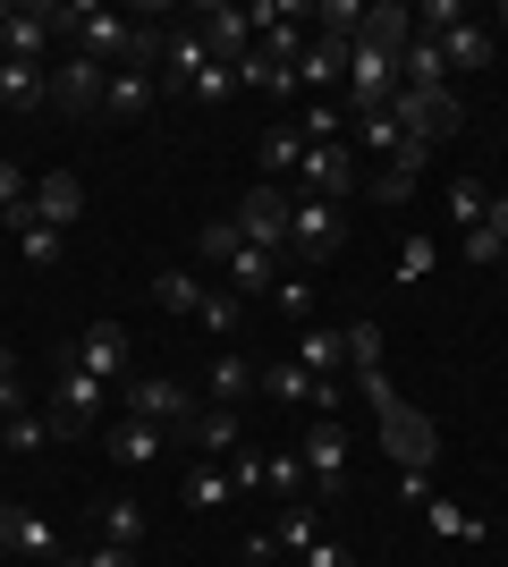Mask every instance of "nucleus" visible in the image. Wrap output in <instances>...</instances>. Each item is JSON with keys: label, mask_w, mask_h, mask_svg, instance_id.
<instances>
[{"label": "nucleus", "mask_w": 508, "mask_h": 567, "mask_svg": "<svg viewBox=\"0 0 508 567\" xmlns=\"http://www.w3.org/2000/svg\"><path fill=\"white\" fill-rule=\"evenodd\" d=\"M51 18H60V34H76V51H85V60H102V69H136V34H145V25H127L120 9H94V0H60Z\"/></svg>", "instance_id": "1"}, {"label": "nucleus", "mask_w": 508, "mask_h": 567, "mask_svg": "<svg viewBox=\"0 0 508 567\" xmlns=\"http://www.w3.org/2000/svg\"><path fill=\"white\" fill-rule=\"evenodd\" d=\"M339 246H348V213L339 204H322V195H289V271H305V262H331Z\"/></svg>", "instance_id": "2"}, {"label": "nucleus", "mask_w": 508, "mask_h": 567, "mask_svg": "<svg viewBox=\"0 0 508 567\" xmlns=\"http://www.w3.org/2000/svg\"><path fill=\"white\" fill-rule=\"evenodd\" d=\"M102 415H111V381L76 373V364H51V424H60V441H69V432H94Z\"/></svg>", "instance_id": "3"}, {"label": "nucleus", "mask_w": 508, "mask_h": 567, "mask_svg": "<svg viewBox=\"0 0 508 567\" xmlns=\"http://www.w3.org/2000/svg\"><path fill=\"white\" fill-rule=\"evenodd\" d=\"M297 187L322 195V204H348L364 187V153L356 144H305V162H297Z\"/></svg>", "instance_id": "4"}, {"label": "nucleus", "mask_w": 508, "mask_h": 567, "mask_svg": "<svg viewBox=\"0 0 508 567\" xmlns=\"http://www.w3.org/2000/svg\"><path fill=\"white\" fill-rule=\"evenodd\" d=\"M390 118L424 144H449L466 127V102H458V85H449V94H407V85H398V94H390Z\"/></svg>", "instance_id": "5"}, {"label": "nucleus", "mask_w": 508, "mask_h": 567, "mask_svg": "<svg viewBox=\"0 0 508 567\" xmlns=\"http://www.w3.org/2000/svg\"><path fill=\"white\" fill-rule=\"evenodd\" d=\"M238 237L263 246V255H289V195L271 187V178H255V187L238 195Z\"/></svg>", "instance_id": "6"}, {"label": "nucleus", "mask_w": 508, "mask_h": 567, "mask_svg": "<svg viewBox=\"0 0 508 567\" xmlns=\"http://www.w3.org/2000/svg\"><path fill=\"white\" fill-rule=\"evenodd\" d=\"M102 94H111V69L102 60H85V51H60L51 60V111H102Z\"/></svg>", "instance_id": "7"}, {"label": "nucleus", "mask_w": 508, "mask_h": 567, "mask_svg": "<svg viewBox=\"0 0 508 567\" xmlns=\"http://www.w3.org/2000/svg\"><path fill=\"white\" fill-rule=\"evenodd\" d=\"M127 415H145V424H162V432H187L195 399H187V381H169V373H136L127 381Z\"/></svg>", "instance_id": "8"}, {"label": "nucleus", "mask_w": 508, "mask_h": 567, "mask_svg": "<svg viewBox=\"0 0 508 567\" xmlns=\"http://www.w3.org/2000/svg\"><path fill=\"white\" fill-rule=\"evenodd\" d=\"M51 364H76V373H94V381H120V364H127V331H120V322H85V331H76L69 348L51 355Z\"/></svg>", "instance_id": "9"}, {"label": "nucleus", "mask_w": 508, "mask_h": 567, "mask_svg": "<svg viewBox=\"0 0 508 567\" xmlns=\"http://www.w3.org/2000/svg\"><path fill=\"white\" fill-rule=\"evenodd\" d=\"M297 457H305V483H314L322 499H348V432L339 424H314Z\"/></svg>", "instance_id": "10"}, {"label": "nucleus", "mask_w": 508, "mask_h": 567, "mask_svg": "<svg viewBox=\"0 0 508 567\" xmlns=\"http://www.w3.org/2000/svg\"><path fill=\"white\" fill-rule=\"evenodd\" d=\"M51 34H60V18L34 0V9H9V25H0V51H9V60H25V69H51Z\"/></svg>", "instance_id": "11"}, {"label": "nucleus", "mask_w": 508, "mask_h": 567, "mask_svg": "<svg viewBox=\"0 0 508 567\" xmlns=\"http://www.w3.org/2000/svg\"><path fill=\"white\" fill-rule=\"evenodd\" d=\"M187 25H195V34H204V43H212V60H220V69L255 51V18H246V9H220V0H212V9H195Z\"/></svg>", "instance_id": "12"}, {"label": "nucleus", "mask_w": 508, "mask_h": 567, "mask_svg": "<svg viewBox=\"0 0 508 567\" xmlns=\"http://www.w3.org/2000/svg\"><path fill=\"white\" fill-rule=\"evenodd\" d=\"M348 43H373V51L398 60V51L415 43V9H407V0H364V25L348 34Z\"/></svg>", "instance_id": "13"}, {"label": "nucleus", "mask_w": 508, "mask_h": 567, "mask_svg": "<svg viewBox=\"0 0 508 567\" xmlns=\"http://www.w3.org/2000/svg\"><path fill=\"white\" fill-rule=\"evenodd\" d=\"M297 85H314L322 102L348 94V43H339V34H314V43L297 51Z\"/></svg>", "instance_id": "14"}, {"label": "nucleus", "mask_w": 508, "mask_h": 567, "mask_svg": "<svg viewBox=\"0 0 508 567\" xmlns=\"http://www.w3.org/2000/svg\"><path fill=\"white\" fill-rule=\"evenodd\" d=\"M187 441H195V450H204V457H212V466H229V457L246 450V424H238V406H195Z\"/></svg>", "instance_id": "15"}, {"label": "nucleus", "mask_w": 508, "mask_h": 567, "mask_svg": "<svg viewBox=\"0 0 508 567\" xmlns=\"http://www.w3.org/2000/svg\"><path fill=\"white\" fill-rule=\"evenodd\" d=\"M491 51H500V34H491V25H475V18H458L449 34H440V60H449V76L491 69Z\"/></svg>", "instance_id": "16"}, {"label": "nucleus", "mask_w": 508, "mask_h": 567, "mask_svg": "<svg viewBox=\"0 0 508 567\" xmlns=\"http://www.w3.org/2000/svg\"><path fill=\"white\" fill-rule=\"evenodd\" d=\"M297 162H305V136H297V118H280V127H263V144H255V178H297Z\"/></svg>", "instance_id": "17"}, {"label": "nucleus", "mask_w": 508, "mask_h": 567, "mask_svg": "<svg viewBox=\"0 0 508 567\" xmlns=\"http://www.w3.org/2000/svg\"><path fill=\"white\" fill-rule=\"evenodd\" d=\"M34 213H43L51 229H69V220L85 213V187H76V169H43V178H34Z\"/></svg>", "instance_id": "18"}, {"label": "nucleus", "mask_w": 508, "mask_h": 567, "mask_svg": "<svg viewBox=\"0 0 508 567\" xmlns=\"http://www.w3.org/2000/svg\"><path fill=\"white\" fill-rule=\"evenodd\" d=\"M229 76H238V85H255V94H280V102H297V69H289V60H271L263 43L246 51V60H229Z\"/></svg>", "instance_id": "19"}, {"label": "nucleus", "mask_w": 508, "mask_h": 567, "mask_svg": "<svg viewBox=\"0 0 508 567\" xmlns=\"http://www.w3.org/2000/svg\"><path fill=\"white\" fill-rule=\"evenodd\" d=\"M220 271H229V288H238V297H271L289 262H280V255H263V246H238V255L220 262Z\"/></svg>", "instance_id": "20"}, {"label": "nucleus", "mask_w": 508, "mask_h": 567, "mask_svg": "<svg viewBox=\"0 0 508 567\" xmlns=\"http://www.w3.org/2000/svg\"><path fill=\"white\" fill-rule=\"evenodd\" d=\"M162 69H169V76H178V85L195 94V76L212 69V43H204L195 25H178V34H162Z\"/></svg>", "instance_id": "21"}, {"label": "nucleus", "mask_w": 508, "mask_h": 567, "mask_svg": "<svg viewBox=\"0 0 508 567\" xmlns=\"http://www.w3.org/2000/svg\"><path fill=\"white\" fill-rule=\"evenodd\" d=\"M153 102H162L153 69H111V94H102V111H120V118H145Z\"/></svg>", "instance_id": "22"}, {"label": "nucleus", "mask_w": 508, "mask_h": 567, "mask_svg": "<svg viewBox=\"0 0 508 567\" xmlns=\"http://www.w3.org/2000/svg\"><path fill=\"white\" fill-rule=\"evenodd\" d=\"M263 499H314V483H305V457L297 450H263Z\"/></svg>", "instance_id": "23"}, {"label": "nucleus", "mask_w": 508, "mask_h": 567, "mask_svg": "<svg viewBox=\"0 0 508 567\" xmlns=\"http://www.w3.org/2000/svg\"><path fill=\"white\" fill-rule=\"evenodd\" d=\"M0 102H9V111H43V102H51V69L0 60Z\"/></svg>", "instance_id": "24"}, {"label": "nucleus", "mask_w": 508, "mask_h": 567, "mask_svg": "<svg viewBox=\"0 0 508 567\" xmlns=\"http://www.w3.org/2000/svg\"><path fill=\"white\" fill-rule=\"evenodd\" d=\"M162 441H169L162 424H145V415H127V424L111 432V457H120V466L136 474V466H153V457H162Z\"/></svg>", "instance_id": "25"}, {"label": "nucleus", "mask_w": 508, "mask_h": 567, "mask_svg": "<svg viewBox=\"0 0 508 567\" xmlns=\"http://www.w3.org/2000/svg\"><path fill=\"white\" fill-rule=\"evenodd\" d=\"M424 525H433L440 543H491V525H484V517H466L458 499H424Z\"/></svg>", "instance_id": "26"}, {"label": "nucleus", "mask_w": 508, "mask_h": 567, "mask_svg": "<svg viewBox=\"0 0 508 567\" xmlns=\"http://www.w3.org/2000/svg\"><path fill=\"white\" fill-rule=\"evenodd\" d=\"M297 364H305V373H331V364H348V339H339L331 322H305V331H297Z\"/></svg>", "instance_id": "27"}, {"label": "nucleus", "mask_w": 508, "mask_h": 567, "mask_svg": "<svg viewBox=\"0 0 508 567\" xmlns=\"http://www.w3.org/2000/svg\"><path fill=\"white\" fill-rule=\"evenodd\" d=\"M153 306H162V313H187V322H195L204 280H195V271H153Z\"/></svg>", "instance_id": "28"}, {"label": "nucleus", "mask_w": 508, "mask_h": 567, "mask_svg": "<svg viewBox=\"0 0 508 567\" xmlns=\"http://www.w3.org/2000/svg\"><path fill=\"white\" fill-rule=\"evenodd\" d=\"M204 381H212V406H238L246 390H255V364H246V355H229V348H220V355H212V373H204Z\"/></svg>", "instance_id": "29"}, {"label": "nucleus", "mask_w": 508, "mask_h": 567, "mask_svg": "<svg viewBox=\"0 0 508 567\" xmlns=\"http://www.w3.org/2000/svg\"><path fill=\"white\" fill-rule=\"evenodd\" d=\"M102 543H120V550H136L145 543V508H136V499H102Z\"/></svg>", "instance_id": "30"}, {"label": "nucleus", "mask_w": 508, "mask_h": 567, "mask_svg": "<svg viewBox=\"0 0 508 567\" xmlns=\"http://www.w3.org/2000/svg\"><path fill=\"white\" fill-rule=\"evenodd\" d=\"M484 213H491V187L458 169V178H449V220H458V229H484Z\"/></svg>", "instance_id": "31"}, {"label": "nucleus", "mask_w": 508, "mask_h": 567, "mask_svg": "<svg viewBox=\"0 0 508 567\" xmlns=\"http://www.w3.org/2000/svg\"><path fill=\"white\" fill-rule=\"evenodd\" d=\"M297 136L305 144H348V111H339V102H305V111H297Z\"/></svg>", "instance_id": "32"}, {"label": "nucleus", "mask_w": 508, "mask_h": 567, "mask_svg": "<svg viewBox=\"0 0 508 567\" xmlns=\"http://www.w3.org/2000/svg\"><path fill=\"white\" fill-rule=\"evenodd\" d=\"M271 543L305 559V550H314V499H289V508H280V525H271Z\"/></svg>", "instance_id": "33"}, {"label": "nucleus", "mask_w": 508, "mask_h": 567, "mask_svg": "<svg viewBox=\"0 0 508 567\" xmlns=\"http://www.w3.org/2000/svg\"><path fill=\"white\" fill-rule=\"evenodd\" d=\"M433 271H440V237H424V229H415L407 246H398V280H407V288H424Z\"/></svg>", "instance_id": "34"}, {"label": "nucleus", "mask_w": 508, "mask_h": 567, "mask_svg": "<svg viewBox=\"0 0 508 567\" xmlns=\"http://www.w3.org/2000/svg\"><path fill=\"white\" fill-rule=\"evenodd\" d=\"M348 144H356V153H398V144H407V127H398L390 111H364V118H356V136H348Z\"/></svg>", "instance_id": "35"}, {"label": "nucleus", "mask_w": 508, "mask_h": 567, "mask_svg": "<svg viewBox=\"0 0 508 567\" xmlns=\"http://www.w3.org/2000/svg\"><path fill=\"white\" fill-rule=\"evenodd\" d=\"M238 288H204V306H195V322H204V331H212V339H229V331H238Z\"/></svg>", "instance_id": "36"}, {"label": "nucleus", "mask_w": 508, "mask_h": 567, "mask_svg": "<svg viewBox=\"0 0 508 567\" xmlns=\"http://www.w3.org/2000/svg\"><path fill=\"white\" fill-rule=\"evenodd\" d=\"M271 306L289 313L297 331H305V322H314V288H305V271H280V288H271Z\"/></svg>", "instance_id": "37"}, {"label": "nucleus", "mask_w": 508, "mask_h": 567, "mask_svg": "<svg viewBox=\"0 0 508 567\" xmlns=\"http://www.w3.org/2000/svg\"><path fill=\"white\" fill-rule=\"evenodd\" d=\"M0 441H9V450H43V441H60V424L25 406V415H9V424H0Z\"/></svg>", "instance_id": "38"}, {"label": "nucleus", "mask_w": 508, "mask_h": 567, "mask_svg": "<svg viewBox=\"0 0 508 567\" xmlns=\"http://www.w3.org/2000/svg\"><path fill=\"white\" fill-rule=\"evenodd\" d=\"M238 246H246V237H238V213H229V220H204V229H195V255H204V262H229Z\"/></svg>", "instance_id": "39"}, {"label": "nucleus", "mask_w": 508, "mask_h": 567, "mask_svg": "<svg viewBox=\"0 0 508 567\" xmlns=\"http://www.w3.org/2000/svg\"><path fill=\"white\" fill-rule=\"evenodd\" d=\"M229 492H238V483H229V466H195V474H187V508H220Z\"/></svg>", "instance_id": "40"}, {"label": "nucleus", "mask_w": 508, "mask_h": 567, "mask_svg": "<svg viewBox=\"0 0 508 567\" xmlns=\"http://www.w3.org/2000/svg\"><path fill=\"white\" fill-rule=\"evenodd\" d=\"M348 373H364V364H382V322H348Z\"/></svg>", "instance_id": "41"}, {"label": "nucleus", "mask_w": 508, "mask_h": 567, "mask_svg": "<svg viewBox=\"0 0 508 567\" xmlns=\"http://www.w3.org/2000/svg\"><path fill=\"white\" fill-rule=\"evenodd\" d=\"M18 255L34 262V271H51V262H60V229H51V220H34V229H18Z\"/></svg>", "instance_id": "42"}, {"label": "nucleus", "mask_w": 508, "mask_h": 567, "mask_svg": "<svg viewBox=\"0 0 508 567\" xmlns=\"http://www.w3.org/2000/svg\"><path fill=\"white\" fill-rule=\"evenodd\" d=\"M9 415H25V364L0 348V424H9Z\"/></svg>", "instance_id": "43"}, {"label": "nucleus", "mask_w": 508, "mask_h": 567, "mask_svg": "<svg viewBox=\"0 0 508 567\" xmlns=\"http://www.w3.org/2000/svg\"><path fill=\"white\" fill-rule=\"evenodd\" d=\"M373 204H382V213L415 204V169H382V178H373Z\"/></svg>", "instance_id": "44"}, {"label": "nucleus", "mask_w": 508, "mask_h": 567, "mask_svg": "<svg viewBox=\"0 0 508 567\" xmlns=\"http://www.w3.org/2000/svg\"><path fill=\"white\" fill-rule=\"evenodd\" d=\"M18 550H34V559H60V534H51L34 508H25V525H18Z\"/></svg>", "instance_id": "45"}, {"label": "nucleus", "mask_w": 508, "mask_h": 567, "mask_svg": "<svg viewBox=\"0 0 508 567\" xmlns=\"http://www.w3.org/2000/svg\"><path fill=\"white\" fill-rule=\"evenodd\" d=\"M229 483H238V492H263V450H255V441L229 457Z\"/></svg>", "instance_id": "46"}, {"label": "nucleus", "mask_w": 508, "mask_h": 567, "mask_svg": "<svg viewBox=\"0 0 508 567\" xmlns=\"http://www.w3.org/2000/svg\"><path fill=\"white\" fill-rule=\"evenodd\" d=\"M398 499L424 508V499H433V466H398Z\"/></svg>", "instance_id": "47"}, {"label": "nucleus", "mask_w": 508, "mask_h": 567, "mask_svg": "<svg viewBox=\"0 0 508 567\" xmlns=\"http://www.w3.org/2000/svg\"><path fill=\"white\" fill-rule=\"evenodd\" d=\"M458 246H466V262H484V271H491V262H500V255H508V246H500V237H491V229H466V237H458Z\"/></svg>", "instance_id": "48"}, {"label": "nucleus", "mask_w": 508, "mask_h": 567, "mask_svg": "<svg viewBox=\"0 0 508 567\" xmlns=\"http://www.w3.org/2000/svg\"><path fill=\"white\" fill-rule=\"evenodd\" d=\"M229 85H238V76H229V69H220V60H212V69L195 76V102H229Z\"/></svg>", "instance_id": "49"}, {"label": "nucleus", "mask_w": 508, "mask_h": 567, "mask_svg": "<svg viewBox=\"0 0 508 567\" xmlns=\"http://www.w3.org/2000/svg\"><path fill=\"white\" fill-rule=\"evenodd\" d=\"M305 567H356V550H348V543H322V534H314V550H305Z\"/></svg>", "instance_id": "50"}, {"label": "nucleus", "mask_w": 508, "mask_h": 567, "mask_svg": "<svg viewBox=\"0 0 508 567\" xmlns=\"http://www.w3.org/2000/svg\"><path fill=\"white\" fill-rule=\"evenodd\" d=\"M69 567H136V550H120V543H94L85 559H69Z\"/></svg>", "instance_id": "51"}, {"label": "nucleus", "mask_w": 508, "mask_h": 567, "mask_svg": "<svg viewBox=\"0 0 508 567\" xmlns=\"http://www.w3.org/2000/svg\"><path fill=\"white\" fill-rule=\"evenodd\" d=\"M18 525H25V508H18V499H0V550H18Z\"/></svg>", "instance_id": "52"}, {"label": "nucleus", "mask_w": 508, "mask_h": 567, "mask_svg": "<svg viewBox=\"0 0 508 567\" xmlns=\"http://www.w3.org/2000/svg\"><path fill=\"white\" fill-rule=\"evenodd\" d=\"M484 229H491V237H500V246H508V195H491V213H484Z\"/></svg>", "instance_id": "53"}, {"label": "nucleus", "mask_w": 508, "mask_h": 567, "mask_svg": "<svg viewBox=\"0 0 508 567\" xmlns=\"http://www.w3.org/2000/svg\"><path fill=\"white\" fill-rule=\"evenodd\" d=\"M0 457H9V441H0Z\"/></svg>", "instance_id": "54"}, {"label": "nucleus", "mask_w": 508, "mask_h": 567, "mask_svg": "<svg viewBox=\"0 0 508 567\" xmlns=\"http://www.w3.org/2000/svg\"><path fill=\"white\" fill-rule=\"evenodd\" d=\"M500 271H508V255H500Z\"/></svg>", "instance_id": "55"}, {"label": "nucleus", "mask_w": 508, "mask_h": 567, "mask_svg": "<svg viewBox=\"0 0 508 567\" xmlns=\"http://www.w3.org/2000/svg\"><path fill=\"white\" fill-rule=\"evenodd\" d=\"M500 25H508V9H500Z\"/></svg>", "instance_id": "56"}, {"label": "nucleus", "mask_w": 508, "mask_h": 567, "mask_svg": "<svg viewBox=\"0 0 508 567\" xmlns=\"http://www.w3.org/2000/svg\"><path fill=\"white\" fill-rule=\"evenodd\" d=\"M0 60H9V51H0Z\"/></svg>", "instance_id": "57"}]
</instances>
